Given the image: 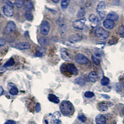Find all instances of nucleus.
I'll use <instances>...</instances> for the list:
<instances>
[{
    "label": "nucleus",
    "instance_id": "nucleus-1",
    "mask_svg": "<svg viewBox=\"0 0 124 124\" xmlns=\"http://www.w3.org/2000/svg\"><path fill=\"white\" fill-rule=\"evenodd\" d=\"M60 111L64 116H69L73 114L74 112V107L71 102L68 101H63L61 103Z\"/></svg>",
    "mask_w": 124,
    "mask_h": 124
},
{
    "label": "nucleus",
    "instance_id": "nucleus-2",
    "mask_svg": "<svg viewBox=\"0 0 124 124\" xmlns=\"http://www.w3.org/2000/svg\"><path fill=\"white\" fill-rule=\"evenodd\" d=\"M3 13L7 17H12L14 14V8L11 3L8 2L3 7Z\"/></svg>",
    "mask_w": 124,
    "mask_h": 124
},
{
    "label": "nucleus",
    "instance_id": "nucleus-3",
    "mask_svg": "<svg viewBox=\"0 0 124 124\" xmlns=\"http://www.w3.org/2000/svg\"><path fill=\"white\" fill-rule=\"evenodd\" d=\"M106 8V4L104 1H101L99 4H97V8H96V11L97 14H99L101 19H104L106 16V12L105 9Z\"/></svg>",
    "mask_w": 124,
    "mask_h": 124
},
{
    "label": "nucleus",
    "instance_id": "nucleus-4",
    "mask_svg": "<svg viewBox=\"0 0 124 124\" xmlns=\"http://www.w3.org/2000/svg\"><path fill=\"white\" fill-rule=\"evenodd\" d=\"M95 32L97 37L101 39H106L109 36V33L108 31L104 29L102 27H98L97 29H96Z\"/></svg>",
    "mask_w": 124,
    "mask_h": 124
},
{
    "label": "nucleus",
    "instance_id": "nucleus-5",
    "mask_svg": "<svg viewBox=\"0 0 124 124\" xmlns=\"http://www.w3.org/2000/svg\"><path fill=\"white\" fill-rule=\"evenodd\" d=\"M86 21V19L85 18H80L79 19L76 20L73 23V26L77 29H83L85 26Z\"/></svg>",
    "mask_w": 124,
    "mask_h": 124
},
{
    "label": "nucleus",
    "instance_id": "nucleus-6",
    "mask_svg": "<svg viewBox=\"0 0 124 124\" xmlns=\"http://www.w3.org/2000/svg\"><path fill=\"white\" fill-rule=\"evenodd\" d=\"M75 61L76 63L80 64V65H85L89 62V60L87 59V57L81 54L76 55V57H75Z\"/></svg>",
    "mask_w": 124,
    "mask_h": 124
},
{
    "label": "nucleus",
    "instance_id": "nucleus-7",
    "mask_svg": "<svg viewBox=\"0 0 124 124\" xmlns=\"http://www.w3.org/2000/svg\"><path fill=\"white\" fill-rule=\"evenodd\" d=\"M50 29V24L46 21H44L40 25V31L41 33L44 35H46L48 34Z\"/></svg>",
    "mask_w": 124,
    "mask_h": 124
},
{
    "label": "nucleus",
    "instance_id": "nucleus-8",
    "mask_svg": "<svg viewBox=\"0 0 124 124\" xmlns=\"http://www.w3.org/2000/svg\"><path fill=\"white\" fill-rule=\"evenodd\" d=\"M16 24L13 21H9L6 27L4 29V32L6 34H10V33L13 32L16 30Z\"/></svg>",
    "mask_w": 124,
    "mask_h": 124
},
{
    "label": "nucleus",
    "instance_id": "nucleus-9",
    "mask_svg": "<svg viewBox=\"0 0 124 124\" xmlns=\"http://www.w3.org/2000/svg\"><path fill=\"white\" fill-rule=\"evenodd\" d=\"M14 47L19 50H27L31 48V44L26 42H22L16 44Z\"/></svg>",
    "mask_w": 124,
    "mask_h": 124
},
{
    "label": "nucleus",
    "instance_id": "nucleus-10",
    "mask_svg": "<svg viewBox=\"0 0 124 124\" xmlns=\"http://www.w3.org/2000/svg\"><path fill=\"white\" fill-rule=\"evenodd\" d=\"M60 55L62 59L64 60L65 61H66V62L71 61V57L68 55L66 49H65V48H62L60 50Z\"/></svg>",
    "mask_w": 124,
    "mask_h": 124
},
{
    "label": "nucleus",
    "instance_id": "nucleus-11",
    "mask_svg": "<svg viewBox=\"0 0 124 124\" xmlns=\"http://www.w3.org/2000/svg\"><path fill=\"white\" fill-rule=\"evenodd\" d=\"M66 70L67 71L69 72L70 73L72 74V75H76L78 73L77 68L73 64H68L66 66Z\"/></svg>",
    "mask_w": 124,
    "mask_h": 124
},
{
    "label": "nucleus",
    "instance_id": "nucleus-12",
    "mask_svg": "<svg viewBox=\"0 0 124 124\" xmlns=\"http://www.w3.org/2000/svg\"><path fill=\"white\" fill-rule=\"evenodd\" d=\"M103 25L107 29H112L115 26V23L110 19H106L103 22Z\"/></svg>",
    "mask_w": 124,
    "mask_h": 124
},
{
    "label": "nucleus",
    "instance_id": "nucleus-13",
    "mask_svg": "<svg viewBox=\"0 0 124 124\" xmlns=\"http://www.w3.org/2000/svg\"><path fill=\"white\" fill-rule=\"evenodd\" d=\"M96 123L97 124H106V118L103 115H98L96 117Z\"/></svg>",
    "mask_w": 124,
    "mask_h": 124
},
{
    "label": "nucleus",
    "instance_id": "nucleus-14",
    "mask_svg": "<svg viewBox=\"0 0 124 124\" xmlns=\"http://www.w3.org/2000/svg\"><path fill=\"white\" fill-rule=\"evenodd\" d=\"M88 79L92 83H96L98 79V76L96 72L92 71L88 75Z\"/></svg>",
    "mask_w": 124,
    "mask_h": 124
},
{
    "label": "nucleus",
    "instance_id": "nucleus-15",
    "mask_svg": "<svg viewBox=\"0 0 124 124\" xmlns=\"http://www.w3.org/2000/svg\"><path fill=\"white\" fill-rule=\"evenodd\" d=\"M89 21H90L92 24H94V25H97L99 23V19H98V17H97L96 15H94V14H91L89 15Z\"/></svg>",
    "mask_w": 124,
    "mask_h": 124
},
{
    "label": "nucleus",
    "instance_id": "nucleus-16",
    "mask_svg": "<svg viewBox=\"0 0 124 124\" xmlns=\"http://www.w3.org/2000/svg\"><path fill=\"white\" fill-rule=\"evenodd\" d=\"M107 19H110L113 21H117L118 19V16L114 12H110L107 16Z\"/></svg>",
    "mask_w": 124,
    "mask_h": 124
},
{
    "label": "nucleus",
    "instance_id": "nucleus-17",
    "mask_svg": "<svg viewBox=\"0 0 124 124\" xmlns=\"http://www.w3.org/2000/svg\"><path fill=\"white\" fill-rule=\"evenodd\" d=\"M48 100L50 102H52L55 103V104H58L60 102V100L58 97H56L55 95L53 94H50L48 96Z\"/></svg>",
    "mask_w": 124,
    "mask_h": 124
},
{
    "label": "nucleus",
    "instance_id": "nucleus-18",
    "mask_svg": "<svg viewBox=\"0 0 124 124\" xmlns=\"http://www.w3.org/2000/svg\"><path fill=\"white\" fill-rule=\"evenodd\" d=\"M98 108H99V110L101 112H105L108 110V106L107 104L104 102L100 103L98 106Z\"/></svg>",
    "mask_w": 124,
    "mask_h": 124
},
{
    "label": "nucleus",
    "instance_id": "nucleus-19",
    "mask_svg": "<svg viewBox=\"0 0 124 124\" xmlns=\"http://www.w3.org/2000/svg\"><path fill=\"white\" fill-rule=\"evenodd\" d=\"M33 3L31 1H27L26 3H25V9L27 10V11H31V10L33 8Z\"/></svg>",
    "mask_w": 124,
    "mask_h": 124
},
{
    "label": "nucleus",
    "instance_id": "nucleus-20",
    "mask_svg": "<svg viewBox=\"0 0 124 124\" xmlns=\"http://www.w3.org/2000/svg\"><path fill=\"white\" fill-rule=\"evenodd\" d=\"M82 36L79 34H76V35H72L71 37L70 38V39L72 41V42H79L81 40Z\"/></svg>",
    "mask_w": 124,
    "mask_h": 124
},
{
    "label": "nucleus",
    "instance_id": "nucleus-21",
    "mask_svg": "<svg viewBox=\"0 0 124 124\" xmlns=\"http://www.w3.org/2000/svg\"><path fill=\"white\" fill-rule=\"evenodd\" d=\"M70 3V0H62V1H61V7L62 8V9H65L68 8Z\"/></svg>",
    "mask_w": 124,
    "mask_h": 124
},
{
    "label": "nucleus",
    "instance_id": "nucleus-22",
    "mask_svg": "<svg viewBox=\"0 0 124 124\" xmlns=\"http://www.w3.org/2000/svg\"><path fill=\"white\" fill-rule=\"evenodd\" d=\"M24 0H16L15 1V5L18 8H21L24 5Z\"/></svg>",
    "mask_w": 124,
    "mask_h": 124
},
{
    "label": "nucleus",
    "instance_id": "nucleus-23",
    "mask_svg": "<svg viewBox=\"0 0 124 124\" xmlns=\"http://www.w3.org/2000/svg\"><path fill=\"white\" fill-rule=\"evenodd\" d=\"M75 83L77 84V85H79V86H83L85 84V81L83 78H77V79L75 80Z\"/></svg>",
    "mask_w": 124,
    "mask_h": 124
},
{
    "label": "nucleus",
    "instance_id": "nucleus-24",
    "mask_svg": "<svg viewBox=\"0 0 124 124\" xmlns=\"http://www.w3.org/2000/svg\"><path fill=\"white\" fill-rule=\"evenodd\" d=\"M25 17L28 21H31L33 19L32 14L30 11H27L25 13Z\"/></svg>",
    "mask_w": 124,
    "mask_h": 124
},
{
    "label": "nucleus",
    "instance_id": "nucleus-25",
    "mask_svg": "<svg viewBox=\"0 0 124 124\" xmlns=\"http://www.w3.org/2000/svg\"><path fill=\"white\" fill-rule=\"evenodd\" d=\"M14 64V62L13 59H10L6 62V63L4 65V68H6V67H9V66H13Z\"/></svg>",
    "mask_w": 124,
    "mask_h": 124
},
{
    "label": "nucleus",
    "instance_id": "nucleus-26",
    "mask_svg": "<svg viewBox=\"0 0 124 124\" xmlns=\"http://www.w3.org/2000/svg\"><path fill=\"white\" fill-rule=\"evenodd\" d=\"M109 83V79L106 77H104L101 80V85L102 86H107Z\"/></svg>",
    "mask_w": 124,
    "mask_h": 124
},
{
    "label": "nucleus",
    "instance_id": "nucleus-27",
    "mask_svg": "<svg viewBox=\"0 0 124 124\" xmlns=\"http://www.w3.org/2000/svg\"><path fill=\"white\" fill-rule=\"evenodd\" d=\"M85 14V11L84 9L81 8L78 11L77 13V17H82L83 16H84Z\"/></svg>",
    "mask_w": 124,
    "mask_h": 124
},
{
    "label": "nucleus",
    "instance_id": "nucleus-28",
    "mask_svg": "<svg viewBox=\"0 0 124 124\" xmlns=\"http://www.w3.org/2000/svg\"><path fill=\"white\" fill-rule=\"evenodd\" d=\"M118 33H119V35L121 37L124 38V26L121 25L118 28Z\"/></svg>",
    "mask_w": 124,
    "mask_h": 124
},
{
    "label": "nucleus",
    "instance_id": "nucleus-29",
    "mask_svg": "<svg viewBox=\"0 0 124 124\" xmlns=\"http://www.w3.org/2000/svg\"><path fill=\"white\" fill-rule=\"evenodd\" d=\"M9 93L10 94L12 95H16L17 93H18V89H17L16 87H12L11 89H10Z\"/></svg>",
    "mask_w": 124,
    "mask_h": 124
},
{
    "label": "nucleus",
    "instance_id": "nucleus-30",
    "mask_svg": "<svg viewBox=\"0 0 124 124\" xmlns=\"http://www.w3.org/2000/svg\"><path fill=\"white\" fill-rule=\"evenodd\" d=\"M94 96V94L93 92L87 91L85 93V96L86 97H87V98H91Z\"/></svg>",
    "mask_w": 124,
    "mask_h": 124
},
{
    "label": "nucleus",
    "instance_id": "nucleus-31",
    "mask_svg": "<svg viewBox=\"0 0 124 124\" xmlns=\"http://www.w3.org/2000/svg\"><path fill=\"white\" fill-rule=\"evenodd\" d=\"M92 59H93V60L94 61V62L96 65H99L100 64V60H99V58L96 57L94 55L92 56Z\"/></svg>",
    "mask_w": 124,
    "mask_h": 124
},
{
    "label": "nucleus",
    "instance_id": "nucleus-32",
    "mask_svg": "<svg viewBox=\"0 0 124 124\" xmlns=\"http://www.w3.org/2000/svg\"><path fill=\"white\" fill-rule=\"evenodd\" d=\"M47 42H48V41H47V39H46L45 38H42L39 41V43L41 44L42 45H45L47 44Z\"/></svg>",
    "mask_w": 124,
    "mask_h": 124
},
{
    "label": "nucleus",
    "instance_id": "nucleus-33",
    "mask_svg": "<svg viewBox=\"0 0 124 124\" xmlns=\"http://www.w3.org/2000/svg\"><path fill=\"white\" fill-rule=\"evenodd\" d=\"M78 118H79V120H81V121L83 122H85L86 120V117L83 114L79 115V116H78Z\"/></svg>",
    "mask_w": 124,
    "mask_h": 124
},
{
    "label": "nucleus",
    "instance_id": "nucleus-34",
    "mask_svg": "<svg viewBox=\"0 0 124 124\" xmlns=\"http://www.w3.org/2000/svg\"><path fill=\"white\" fill-rule=\"evenodd\" d=\"M40 110H41L40 104L39 103H37V104H36V106H35V112H39Z\"/></svg>",
    "mask_w": 124,
    "mask_h": 124
},
{
    "label": "nucleus",
    "instance_id": "nucleus-35",
    "mask_svg": "<svg viewBox=\"0 0 124 124\" xmlns=\"http://www.w3.org/2000/svg\"><path fill=\"white\" fill-rule=\"evenodd\" d=\"M5 44H6V41H5V40L3 39L2 38H0V46H4V45H5Z\"/></svg>",
    "mask_w": 124,
    "mask_h": 124
},
{
    "label": "nucleus",
    "instance_id": "nucleus-36",
    "mask_svg": "<svg viewBox=\"0 0 124 124\" xmlns=\"http://www.w3.org/2000/svg\"><path fill=\"white\" fill-rule=\"evenodd\" d=\"M4 124H16V122L14 121V120H9L6 121V122L4 123Z\"/></svg>",
    "mask_w": 124,
    "mask_h": 124
},
{
    "label": "nucleus",
    "instance_id": "nucleus-37",
    "mask_svg": "<svg viewBox=\"0 0 124 124\" xmlns=\"http://www.w3.org/2000/svg\"><path fill=\"white\" fill-rule=\"evenodd\" d=\"M43 54L41 52H40V51H38L36 54H35V56H42Z\"/></svg>",
    "mask_w": 124,
    "mask_h": 124
},
{
    "label": "nucleus",
    "instance_id": "nucleus-38",
    "mask_svg": "<svg viewBox=\"0 0 124 124\" xmlns=\"http://www.w3.org/2000/svg\"><path fill=\"white\" fill-rule=\"evenodd\" d=\"M54 123H55V124H62V122L60 120H58V119L54 120Z\"/></svg>",
    "mask_w": 124,
    "mask_h": 124
},
{
    "label": "nucleus",
    "instance_id": "nucleus-39",
    "mask_svg": "<svg viewBox=\"0 0 124 124\" xmlns=\"http://www.w3.org/2000/svg\"><path fill=\"white\" fill-rule=\"evenodd\" d=\"M3 93H4V89H3L2 86H0V96H1L3 94Z\"/></svg>",
    "mask_w": 124,
    "mask_h": 124
},
{
    "label": "nucleus",
    "instance_id": "nucleus-40",
    "mask_svg": "<svg viewBox=\"0 0 124 124\" xmlns=\"http://www.w3.org/2000/svg\"><path fill=\"white\" fill-rule=\"evenodd\" d=\"M59 1H60V0H52V1L54 2V3H58V2H59Z\"/></svg>",
    "mask_w": 124,
    "mask_h": 124
},
{
    "label": "nucleus",
    "instance_id": "nucleus-41",
    "mask_svg": "<svg viewBox=\"0 0 124 124\" xmlns=\"http://www.w3.org/2000/svg\"><path fill=\"white\" fill-rule=\"evenodd\" d=\"M122 86H123V87L124 88V83H122Z\"/></svg>",
    "mask_w": 124,
    "mask_h": 124
},
{
    "label": "nucleus",
    "instance_id": "nucleus-42",
    "mask_svg": "<svg viewBox=\"0 0 124 124\" xmlns=\"http://www.w3.org/2000/svg\"><path fill=\"white\" fill-rule=\"evenodd\" d=\"M1 12H0V17H1Z\"/></svg>",
    "mask_w": 124,
    "mask_h": 124
}]
</instances>
